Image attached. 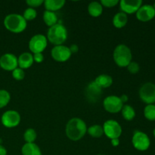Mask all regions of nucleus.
<instances>
[{"label":"nucleus","instance_id":"393cba45","mask_svg":"<svg viewBox=\"0 0 155 155\" xmlns=\"http://www.w3.org/2000/svg\"><path fill=\"white\" fill-rule=\"evenodd\" d=\"M144 116L148 120H155V104H147L144 109Z\"/></svg>","mask_w":155,"mask_h":155},{"label":"nucleus","instance_id":"2f4dec72","mask_svg":"<svg viewBox=\"0 0 155 155\" xmlns=\"http://www.w3.org/2000/svg\"><path fill=\"white\" fill-rule=\"evenodd\" d=\"M26 2L30 6V8H34L39 7V5H41L44 2V1H42V0H27Z\"/></svg>","mask_w":155,"mask_h":155},{"label":"nucleus","instance_id":"0eeeda50","mask_svg":"<svg viewBox=\"0 0 155 155\" xmlns=\"http://www.w3.org/2000/svg\"><path fill=\"white\" fill-rule=\"evenodd\" d=\"M104 134L110 139H119L122 134V128L117 121L114 120H108L103 125Z\"/></svg>","mask_w":155,"mask_h":155},{"label":"nucleus","instance_id":"bb28decb","mask_svg":"<svg viewBox=\"0 0 155 155\" xmlns=\"http://www.w3.org/2000/svg\"><path fill=\"white\" fill-rule=\"evenodd\" d=\"M24 139L26 143H33L36 139V133L35 130L32 128L27 129L24 134Z\"/></svg>","mask_w":155,"mask_h":155},{"label":"nucleus","instance_id":"c756f323","mask_svg":"<svg viewBox=\"0 0 155 155\" xmlns=\"http://www.w3.org/2000/svg\"><path fill=\"white\" fill-rule=\"evenodd\" d=\"M127 69H128L129 72L132 74H136L140 70V66H139V64L137 62L135 61H131L130 63V64L127 66Z\"/></svg>","mask_w":155,"mask_h":155},{"label":"nucleus","instance_id":"2eb2a0df","mask_svg":"<svg viewBox=\"0 0 155 155\" xmlns=\"http://www.w3.org/2000/svg\"><path fill=\"white\" fill-rule=\"evenodd\" d=\"M101 89H101L95 83V81L89 83L86 88V97L89 99V101L91 102H96L99 99L100 96L102 93Z\"/></svg>","mask_w":155,"mask_h":155},{"label":"nucleus","instance_id":"aec40b11","mask_svg":"<svg viewBox=\"0 0 155 155\" xmlns=\"http://www.w3.org/2000/svg\"><path fill=\"white\" fill-rule=\"evenodd\" d=\"M128 21L127 15L124 12H118L114 16L113 18V24L117 28H122L125 27Z\"/></svg>","mask_w":155,"mask_h":155},{"label":"nucleus","instance_id":"423d86ee","mask_svg":"<svg viewBox=\"0 0 155 155\" xmlns=\"http://www.w3.org/2000/svg\"><path fill=\"white\" fill-rule=\"evenodd\" d=\"M141 100L146 104L155 103V84L153 83H145L141 86L139 92Z\"/></svg>","mask_w":155,"mask_h":155},{"label":"nucleus","instance_id":"c9c22d12","mask_svg":"<svg viewBox=\"0 0 155 155\" xmlns=\"http://www.w3.org/2000/svg\"><path fill=\"white\" fill-rule=\"evenodd\" d=\"M0 155H7V150L2 145H0Z\"/></svg>","mask_w":155,"mask_h":155},{"label":"nucleus","instance_id":"ea45409f","mask_svg":"<svg viewBox=\"0 0 155 155\" xmlns=\"http://www.w3.org/2000/svg\"><path fill=\"white\" fill-rule=\"evenodd\" d=\"M153 8H154V11H155V2L154 3V5H153Z\"/></svg>","mask_w":155,"mask_h":155},{"label":"nucleus","instance_id":"7c9ffc66","mask_svg":"<svg viewBox=\"0 0 155 155\" xmlns=\"http://www.w3.org/2000/svg\"><path fill=\"white\" fill-rule=\"evenodd\" d=\"M120 2L118 0H101V4L106 8H112L116 6Z\"/></svg>","mask_w":155,"mask_h":155},{"label":"nucleus","instance_id":"72a5a7b5","mask_svg":"<svg viewBox=\"0 0 155 155\" xmlns=\"http://www.w3.org/2000/svg\"><path fill=\"white\" fill-rule=\"evenodd\" d=\"M70 51H71V54L72 53H76L79 50V48H78V45H76V44H73V45H71V47H70Z\"/></svg>","mask_w":155,"mask_h":155},{"label":"nucleus","instance_id":"4c0bfd02","mask_svg":"<svg viewBox=\"0 0 155 155\" xmlns=\"http://www.w3.org/2000/svg\"><path fill=\"white\" fill-rule=\"evenodd\" d=\"M153 135H154V136L155 138V128L154 129V130H153Z\"/></svg>","mask_w":155,"mask_h":155},{"label":"nucleus","instance_id":"7ed1b4c3","mask_svg":"<svg viewBox=\"0 0 155 155\" xmlns=\"http://www.w3.org/2000/svg\"><path fill=\"white\" fill-rule=\"evenodd\" d=\"M47 39L54 45H61L68 39V30L61 24L49 27L47 33Z\"/></svg>","mask_w":155,"mask_h":155},{"label":"nucleus","instance_id":"ddd939ff","mask_svg":"<svg viewBox=\"0 0 155 155\" xmlns=\"http://www.w3.org/2000/svg\"><path fill=\"white\" fill-rule=\"evenodd\" d=\"M18 67V58L12 53H6L0 58V68L7 71H13Z\"/></svg>","mask_w":155,"mask_h":155},{"label":"nucleus","instance_id":"f3484780","mask_svg":"<svg viewBox=\"0 0 155 155\" xmlns=\"http://www.w3.org/2000/svg\"><path fill=\"white\" fill-rule=\"evenodd\" d=\"M22 155H42V151L36 144L26 143L21 148Z\"/></svg>","mask_w":155,"mask_h":155},{"label":"nucleus","instance_id":"58836bf2","mask_svg":"<svg viewBox=\"0 0 155 155\" xmlns=\"http://www.w3.org/2000/svg\"><path fill=\"white\" fill-rule=\"evenodd\" d=\"M2 139L0 138V145H2Z\"/></svg>","mask_w":155,"mask_h":155},{"label":"nucleus","instance_id":"b1692460","mask_svg":"<svg viewBox=\"0 0 155 155\" xmlns=\"http://www.w3.org/2000/svg\"><path fill=\"white\" fill-rule=\"evenodd\" d=\"M87 133L93 138H100L103 134V127L100 125H92L87 129Z\"/></svg>","mask_w":155,"mask_h":155},{"label":"nucleus","instance_id":"20e7f679","mask_svg":"<svg viewBox=\"0 0 155 155\" xmlns=\"http://www.w3.org/2000/svg\"><path fill=\"white\" fill-rule=\"evenodd\" d=\"M113 57L117 66L120 68H126L132 61L133 54L131 50L127 45L121 44L115 48Z\"/></svg>","mask_w":155,"mask_h":155},{"label":"nucleus","instance_id":"39448f33","mask_svg":"<svg viewBox=\"0 0 155 155\" xmlns=\"http://www.w3.org/2000/svg\"><path fill=\"white\" fill-rule=\"evenodd\" d=\"M132 143L136 150L140 151H145L149 148L151 145V140L146 133L144 132L136 130L133 133L132 138Z\"/></svg>","mask_w":155,"mask_h":155},{"label":"nucleus","instance_id":"f257e3e1","mask_svg":"<svg viewBox=\"0 0 155 155\" xmlns=\"http://www.w3.org/2000/svg\"><path fill=\"white\" fill-rule=\"evenodd\" d=\"M65 132L71 140L78 141L86 135L87 127L86 123L80 118H72L67 124Z\"/></svg>","mask_w":155,"mask_h":155},{"label":"nucleus","instance_id":"6ab92c4d","mask_svg":"<svg viewBox=\"0 0 155 155\" xmlns=\"http://www.w3.org/2000/svg\"><path fill=\"white\" fill-rule=\"evenodd\" d=\"M95 83L101 89H105V88H108L111 86L113 83V79L107 74H101L96 77Z\"/></svg>","mask_w":155,"mask_h":155},{"label":"nucleus","instance_id":"a19ab883","mask_svg":"<svg viewBox=\"0 0 155 155\" xmlns=\"http://www.w3.org/2000/svg\"><path fill=\"white\" fill-rule=\"evenodd\" d=\"M98 155H104V154H98Z\"/></svg>","mask_w":155,"mask_h":155},{"label":"nucleus","instance_id":"9d476101","mask_svg":"<svg viewBox=\"0 0 155 155\" xmlns=\"http://www.w3.org/2000/svg\"><path fill=\"white\" fill-rule=\"evenodd\" d=\"M2 125L6 128H14L19 125L21 122V116L16 110H7L1 117Z\"/></svg>","mask_w":155,"mask_h":155},{"label":"nucleus","instance_id":"f704fd0d","mask_svg":"<svg viewBox=\"0 0 155 155\" xmlns=\"http://www.w3.org/2000/svg\"><path fill=\"white\" fill-rule=\"evenodd\" d=\"M110 142H111V145H113L114 147H117V146H118V145H119L120 140H119V139H110Z\"/></svg>","mask_w":155,"mask_h":155},{"label":"nucleus","instance_id":"9b49d317","mask_svg":"<svg viewBox=\"0 0 155 155\" xmlns=\"http://www.w3.org/2000/svg\"><path fill=\"white\" fill-rule=\"evenodd\" d=\"M51 55L54 61L58 62H65L71 57L69 47L65 45H55L51 51Z\"/></svg>","mask_w":155,"mask_h":155},{"label":"nucleus","instance_id":"5701e85b","mask_svg":"<svg viewBox=\"0 0 155 155\" xmlns=\"http://www.w3.org/2000/svg\"><path fill=\"white\" fill-rule=\"evenodd\" d=\"M121 111H122L123 117L127 121L132 120L136 117V111L134 108L129 104H125L123 106Z\"/></svg>","mask_w":155,"mask_h":155},{"label":"nucleus","instance_id":"4468645a","mask_svg":"<svg viewBox=\"0 0 155 155\" xmlns=\"http://www.w3.org/2000/svg\"><path fill=\"white\" fill-rule=\"evenodd\" d=\"M142 5V0H122L120 2L121 11L126 15L136 13Z\"/></svg>","mask_w":155,"mask_h":155},{"label":"nucleus","instance_id":"e433bc0d","mask_svg":"<svg viewBox=\"0 0 155 155\" xmlns=\"http://www.w3.org/2000/svg\"><path fill=\"white\" fill-rule=\"evenodd\" d=\"M120 98L121 101H122L123 103H126L127 101H128V99H129L128 96H127V95H123L122 96L120 97Z\"/></svg>","mask_w":155,"mask_h":155},{"label":"nucleus","instance_id":"6e6552de","mask_svg":"<svg viewBox=\"0 0 155 155\" xmlns=\"http://www.w3.org/2000/svg\"><path fill=\"white\" fill-rule=\"evenodd\" d=\"M124 103L121 101L120 97L117 95H110L106 97L103 101V106L105 110L109 113L116 114L122 110Z\"/></svg>","mask_w":155,"mask_h":155},{"label":"nucleus","instance_id":"f8f14e48","mask_svg":"<svg viewBox=\"0 0 155 155\" xmlns=\"http://www.w3.org/2000/svg\"><path fill=\"white\" fill-rule=\"evenodd\" d=\"M136 18L142 22H148L154 19L155 17V11L153 5L149 4L142 5L136 13Z\"/></svg>","mask_w":155,"mask_h":155},{"label":"nucleus","instance_id":"1a4fd4ad","mask_svg":"<svg viewBox=\"0 0 155 155\" xmlns=\"http://www.w3.org/2000/svg\"><path fill=\"white\" fill-rule=\"evenodd\" d=\"M47 47V38L42 34L34 35L29 42V48L33 53H42Z\"/></svg>","mask_w":155,"mask_h":155},{"label":"nucleus","instance_id":"473e14b6","mask_svg":"<svg viewBox=\"0 0 155 155\" xmlns=\"http://www.w3.org/2000/svg\"><path fill=\"white\" fill-rule=\"evenodd\" d=\"M33 61L36 63H42L44 61V56L42 53H36L33 54Z\"/></svg>","mask_w":155,"mask_h":155},{"label":"nucleus","instance_id":"412c9836","mask_svg":"<svg viewBox=\"0 0 155 155\" xmlns=\"http://www.w3.org/2000/svg\"><path fill=\"white\" fill-rule=\"evenodd\" d=\"M102 12L103 6L98 2H92L88 5V12L91 16L97 18L102 14Z\"/></svg>","mask_w":155,"mask_h":155},{"label":"nucleus","instance_id":"c85d7f7f","mask_svg":"<svg viewBox=\"0 0 155 155\" xmlns=\"http://www.w3.org/2000/svg\"><path fill=\"white\" fill-rule=\"evenodd\" d=\"M24 76H25V74H24V70L20 68H17L12 71V77L16 80H22L24 78Z\"/></svg>","mask_w":155,"mask_h":155},{"label":"nucleus","instance_id":"4be33fe9","mask_svg":"<svg viewBox=\"0 0 155 155\" xmlns=\"http://www.w3.org/2000/svg\"><path fill=\"white\" fill-rule=\"evenodd\" d=\"M43 20L48 27H51L58 24V16L54 12L50 11H45L43 14Z\"/></svg>","mask_w":155,"mask_h":155},{"label":"nucleus","instance_id":"cd10ccee","mask_svg":"<svg viewBox=\"0 0 155 155\" xmlns=\"http://www.w3.org/2000/svg\"><path fill=\"white\" fill-rule=\"evenodd\" d=\"M37 16V12L35 10V8H27L24 12V19L26 21H33Z\"/></svg>","mask_w":155,"mask_h":155},{"label":"nucleus","instance_id":"f03ea898","mask_svg":"<svg viewBox=\"0 0 155 155\" xmlns=\"http://www.w3.org/2000/svg\"><path fill=\"white\" fill-rule=\"evenodd\" d=\"M4 26L8 31L14 33H20L27 27V21L18 14H10L4 19Z\"/></svg>","mask_w":155,"mask_h":155},{"label":"nucleus","instance_id":"a878e982","mask_svg":"<svg viewBox=\"0 0 155 155\" xmlns=\"http://www.w3.org/2000/svg\"><path fill=\"white\" fill-rule=\"evenodd\" d=\"M11 100V95L8 91L0 89V109L5 107Z\"/></svg>","mask_w":155,"mask_h":155},{"label":"nucleus","instance_id":"a211bd4d","mask_svg":"<svg viewBox=\"0 0 155 155\" xmlns=\"http://www.w3.org/2000/svg\"><path fill=\"white\" fill-rule=\"evenodd\" d=\"M44 6L46 11L54 12L59 10L64 5V0H45L44 1Z\"/></svg>","mask_w":155,"mask_h":155},{"label":"nucleus","instance_id":"dca6fc26","mask_svg":"<svg viewBox=\"0 0 155 155\" xmlns=\"http://www.w3.org/2000/svg\"><path fill=\"white\" fill-rule=\"evenodd\" d=\"M33 54L29 52H24L18 57V67L21 69H27L30 68L33 64Z\"/></svg>","mask_w":155,"mask_h":155}]
</instances>
